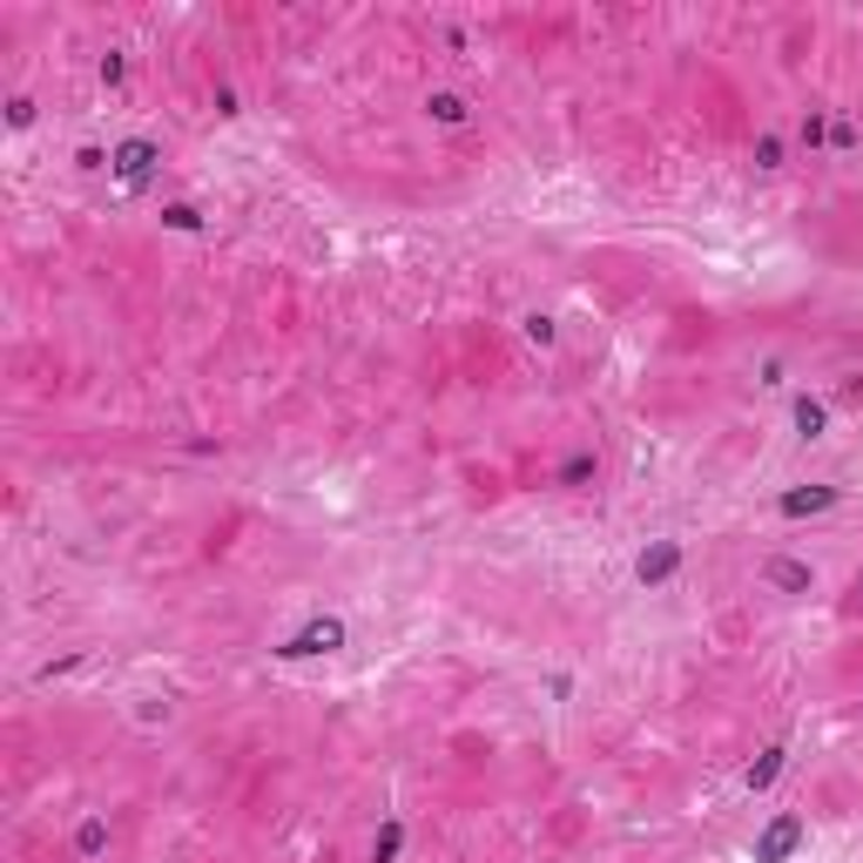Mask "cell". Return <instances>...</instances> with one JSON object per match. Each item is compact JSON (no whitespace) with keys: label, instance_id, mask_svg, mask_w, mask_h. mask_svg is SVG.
I'll return each mask as SVG.
<instances>
[{"label":"cell","instance_id":"obj_5","mask_svg":"<svg viewBox=\"0 0 863 863\" xmlns=\"http://www.w3.org/2000/svg\"><path fill=\"white\" fill-rule=\"evenodd\" d=\"M674 567H681V547H674V540H654V547H648V554L634 560V573H641V587H661V580H668Z\"/></svg>","mask_w":863,"mask_h":863},{"label":"cell","instance_id":"obj_1","mask_svg":"<svg viewBox=\"0 0 863 863\" xmlns=\"http://www.w3.org/2000/svg\"><path fill=\"white\" fill-rule=\"evenodd\" d=\"M337 648H344V621H337V615H317V621H304L277 654H284V661H304V654H337Z\"/></svg>","mask_w":863,"mask_h":863},{"label":"cell","instance_id":"obj_10","mask_svg":"<svg viewBox=\"0 0 863 863\" xmlns=\"http://www.w3.org/2000/svg\"><path fill=\"white\" fill-rule=\"evenodd\" d=\"M593 473H600V466H593V453H573V459L560 466V486H587Z\"/></svg>","mask_w":863,"mask_h":863},{"label":"cell","instance_id":"obj_3","mask_svg":"<svg viewBox=\"0 0 863 863\" xmlns=\"http://www.w3.org/2000/svg\"><path fill=\"white\" fill-rule=\"evenodd\" d=\"M155 162H162V155H155V142H149V135H129V142H115V155H109V169H115L122 183H142Z\"/></svg>","mask_w":863,"mask_h":863},{"label":"cell","instance_id":"obj_11","mask_svg":"<svg viewBox=\"0 0 863 863\" xmlns=\"http://www.w3.org/2000/svg\"><path fill=\"white\" fill-rule=\"evenodd\" d=\"M398 843H405V823H385V830H378V843H372V863H392V856H398Z\"/></svg>","mask_w":863,"mask_h":863},{"label":"cell","instance_id":"obj_14","mask_svg":"<svg viewBox=\"0 0 863 863\" xmlns=\"http://www.w3.org/2000/svg\"><path fill=\"white\" fill-rule=\"evenodd\" d=\"M755 162H762V169H783V142L762 135V142H755Z\"/></svg>","mask_w":863,"mask_h":863},{"label":"cell","instance_id":"obj_12","mask_svg":"<svg viewBox=\"0 0 863 863\" xmlns=\"http://www.w3.org/2000/svg\"><path fill=\"white\" fill-rule=\"evenodd\" d=\"M425 109H431V115H439V122H466V102H459V95H446V89H439V95H431Z\"/></svg>","mask_w":863,"mask_h":863},{"label":"cell","instance_id":"obj_9","mask_svg":"<svg viewBox=\"0 0 863 863\" xmlns=\"http://www.w3.org/2000/svg\"><path fill=\"white\" fill-rule=\"evenodd\" d=\"M823 425H830V412L816 398H796V431H803V439H823Z\"/></svg>","mask_w":863,"mask_h":863},{"label":"cell","instance_id":"obj_4","mask_svg":"<svg viewBox=\"0 0 863 863\" xmlns=\"http://www.w3.org/2000/svg\"><path fill=\"white\" fill-rule=\"evenodd\" d=\"M830 506H836V486H796V493L775 499V512H783V520H803V512H830Z\"/></svg>","mask_w":863,"mask_h":863},{"label":"cell","instance_id":"obj_15","mask_svg":"<svg viewBox=\"0 0 863 863\" xmlns=\"http://www.w3.org/2000/svg\"><path fill=\"white\" fill-rule=\"evenodd\" d=\"M527 337H534V344H554V317H527Z\"/></svg>","mask_w":863,"mask_h":863},{"label":"cell","instance_id":"obj_13","mask_svg":"<svg viewBox=\"0 0 863 863\" xmlns=\"http://www.w3.org/2000/svg\"><path fill=\"white\" fill-rule=\"evenodd\" d=\"M162 216H169V230H203V216H196V210H190V203H169V210H162Z\"/></svg>","mask_w":863,"mask_h":863},{"label":"cell","instance_id":"obj_8","mask_svg":"<svg viewBox=\"0 0 863 863\" xmlns=\"http://www.w3.org/2000/svg\"><path fill=\"white\" fill-rule=\"evenodd\" d=\"M74 850H81V856H102V850H109V823H102V816H89V823L74 830Z\"/></svg>","mask_w":863,"mask_h":863},{"label":"cell","instance_id":"obj_7","mask_svg":"<svg viewBox=\"0 0 863 863\" xmlns=\"http://www.w3.org/2000/svg\"><path fill=\"white\" fill-rule=\"evenodd\" d=\"M775 775H783V749H762V755L749 762V790H769Z\"/></svg>","mask_w":863,"mask_h":863},{"label":"cell","instance_id":"obj_6","mask_svg":"<svg viewBox=\"0 0 863 863\" xmlns=\"http://www.w3.org/2000/svg\"><path fill=\"white\" fill-rule=\"evenodd\" d=\"M762 573H769V587H783V593H810V587H816V573H810L803 560H769Z\"/></svg>","mask_w":863,"mask_h":863},{"label":"cell","instance_id":"obj_2","mask_svg":"<svg viewBox=\"0 0 863 863\" xmlns=\"http://www.w3.org/2000/svg\"><path fill=\"white\" fill-rule=\"evenodd\" d=\"M803 843V816H775L762 836H755V863H790Z\"/></svg>","mask_w":863,"mask_h":863}]
</instances>
